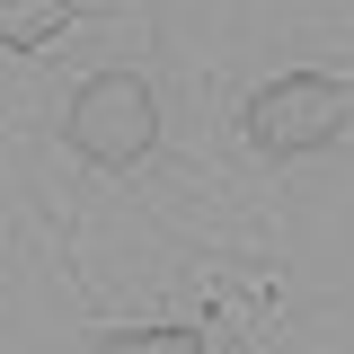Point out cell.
Segmentation results:
<instances>
[{"label": "cell", "mask_w": 354, "mask_h": 354, "mask_svg": "<svg viewBox=\"0 0 354 354\" xmlns=\"http://www.w3.org/2000/svg\"><path fill=\"white\" fill-rule=\"evenodd\" d=\"M354 124V88L328 80V71H283L248 97V142L266 160H301V151H328L337 133Z\"/></svg>", "instance_id": "1"}, {"label": "cell", "mask_w": 354, "mask_h": 354, "mask_svg": "<svg viewBox=\"0 0 354 354\" xmlns=\"http://www.w3.org/2000/svg\"><path fill=\"white\" fill-rule=\"evenodd\" d=\"M151 142H160V97L142 71H97L71 97V151L88 169H133Z\"/></svg>", "instance_id": "2"}, {"label": "cell", "mask_w": 354, "mask_h": 354, "mask_svg": "<svg viewBox=\"0 0 354 354\" xmlns=\"http://www.w3.org/2000/svg\"><path fill=\"white\" fill-rule=\"evenodd\" d=\"M71 27V0H0V53H36Z\"/></svg>", "instance_id": "3"}, {"label": "cell", "mask_w": 354, "mask_h": 354, "mask_svg": "<svg viewBox=\"0 0 354 354\" xmlns=\"http://www.w3.org/2000/svg\"><path fill=\"white\" fill-rule=\"evenodd\" d=\"M97 354H213L195 328H106Z\"/></svg>", "instance_id": "4"}]
</instances>
